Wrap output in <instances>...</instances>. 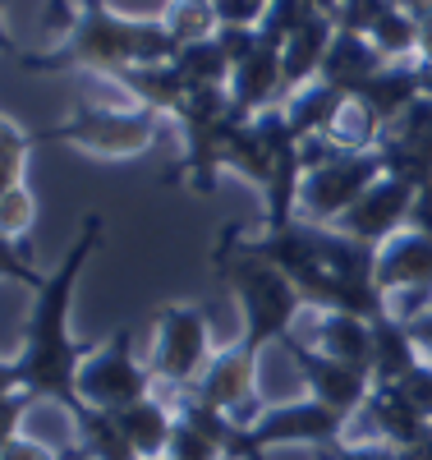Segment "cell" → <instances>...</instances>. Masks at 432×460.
I'll list each match as a JSON object with an SVG mask.
<instances>
[{"mask_svg":"<svg viewBox=\"0 0 432 460\" xmlns=\"http://www.w3.org/2000/svg\"><path fill=\"white\" fill-rule=\"evenodd\" d=\"M419 60H432V10L419 14Z\"/></svg>","mask_w":432,"mask_h":460,"instance_id":"d6a6232c","label":"cell"},{"mask_svg":"<svg viewBox=\"0 0 432 460\" xmlns=\"http://www.w3.org/2000/svg\"><path fill=\"white\" fill-rule=\"evenodd\" d=\"M313 10H322V14H336V0H308Z\"/></svg>","mask_w":432,"mask_h":460,"instance_id":"d590c367","label":"cell"},{"mask_svg":"<svg viewBox=\"0 0 432 460\" xmlns=\"http://www.w3.org/2000/svg\"><path fill=\"white\" fill-rule=\"evenodd\" d=\"M189 396L203 401V405H212V410H221V414H230L234 424H240V414H244L249 401L258 396V355L244 350L240 341L225 345V350L212 355L207 373L198 377V387H193Z\"/></svg>","mask_w":432,"mask_h":460,"instance_id":"7c38bea8","label":"cell"},{"mask_svg":"<svg viewBox=\"0 0 432 460\" xmlns=\"http://www.w3.org/2000/svg\"><path fill=\"white\" fill-rule=\"evenodd\" d=\"M423 359L428 355H423V345L414 341L405 318L386 314V318L373 323V387H391V382H401Z\"/></svg>","mask_w":432,"mask_h":460,"instance_id":"2e32d148","label":"cell"},{"mask_svg":"<svg viewBox=\"0 0 432 460\" xmlns=\"http://www.w3.org/2000/svg\"><path fill=\"white\" fill-rule=\"evenodd\" d=\"M0 460H60L47 442H37V438H28V433H19V438H5L0 442Z\"/></svg>","mask_w":432,"mask_h":460,"instance_id":"f1b7e54d","label":"cell"},{"mask_svg":"<svg viewBox=\"0 0 432 460\" xmlns=\"http://www.w3.org/2000/svg\"><path fill=\"white\" fill-rule=\"evenodd\" d=\"M368 42H373V47H377L386 60H405V56H419V19L391 5V10H386V14L373 23Z\"/></svg>","mask_w":432,"mask_h":460,"instance_id":"cb8c5ba5","label":"cell"},{"mask_svg":"<svg viewBox=\"0 0 432 460\" xmlns=\"http://www.w3.org/2000/svg\"><path fill=\"white\" fill-rule=\"evenodd\" d=\"M78 14H69V37L51 51H14L23 74H65V69H93L115 79L134 65H166L175 60V42L162 23H143L106 10L101 0H74Z\"/></svg>","mask_w":432,"mask_h":460,"instance_id":"7a4b0ae2","label":"cell"},{"mask_svg":"<svg viewBox=\"0 0 432 460\" xmlns=\"http://www.w3.org/2000/svg\"><path fill=\"white\" fill-rule=\"evenodd\" d=\"M32 221H37V199H32V189H28V184L0 189V235H5L10 249L32 230Z\"/></svg>","mask_w":432,"mask_h":460,"instance_id":"d4e9b609","label":"cell"},{"mask_svg":"<svg viewBox=\"0 0 432 460\" xmlns=\"http://www.w3.org/2000/svg\"><path fill=\"white\" fill-rule=\"evenodd\" d=\"M221 28H258L267 19V0H212Z\"/></svg>","mask_w":432,"mask_h":460,"instance_id":"4316f807","label":"cell"},{"mask_svg":"<svg viewBox=\"0 0 432 460\" xmlns=\"http://www.w3.org/2000/svg\"><path fill=\"white\" fill-rule=\"evenodd\" d=\"M101 235H106V217L88 212L84 226H78V240L60 258V267L37 286L28 332H23V350H14L5 364H0V392H28L37 401H56L69 419L84 410V396H78V368H84V359L97 350V345H78L69 336V304H74V286H78V277H84V267L93 262Z\"/></svg>","mask_w":432,"mask_h":460,"instance_id":"6da1fadb","label":"cell"},{"mask_svg":"<svg viewBox=\"0 0 432 460\" xmlns=\"http://www.w3.org/2000/svg\"><path fill=\"white\" fill-rule=\"evenodd\" d=\"M115 84L129 93L134 106H147V111H156V115H175V111L189 102V93H193V88L180 79L175 60H166V65H134V69H120V74H115Z\"/></svg>","mask_w":432,"mask_h":460,"instance_id":"d6986e66","label":"cell"},{"mask_svg":"<svg viewBox=\"0 0 432 460\" xmlns=\"http://www.w3.org/2000/svg\"><path fill=\"white\" fill-rule=\"evenodd\" d=\"M32 401L37 396H28V392H0V414H5V433H0V442L23 433V414L32 410Z\"/></svg>","mask_w":432,"mask_h":460,"instance_id":"83f0119b","label":"cell"},{"mask_svg":"<svg viewBox=\"0 0 432 460\" xmlns=\"http://www.w3.org/2000/svg\"><path fill=\"white\" fill-rule=\"evenodd\" d=\"M423 97V79H419V60L414 65H401V60H391L377 79H368L359 93H355V102L364 106V115L377 125V134H386V129H396L401 125V115L414 106Z\"/></svg>","mask_w":432,"mask_h":460,"instance_id":"4fadbf2b","label":"cell"},{"mask_svg":"<svg viewBox=\"0 0 432 460\" xmlns=\"http://www.w3.org/2000/svg\"><path fill=\"white\" fill-rule=\"evenodd\" d=\"M249 429V447L258 460H267L271 447H318V451H331L345 442V429H349V419L331 414L327 405L318 401H295V405H271L258 424H244Z\"/></svg>","mask_w":432,"mask_h":460,"instance_id":"ba28073f","label":"cell"},{"mask_svg":"<svg viewBox=\"0 0 432 460\" xmlns=\"http://www.w3.org/2000/svg\"><path fill=\"white\" fill-rule=\"evenodd\" d=\"M212 364V332L207 314L198 304H162L156 309V350H152V377L171 382V387L193 392L198 377Z\"/></svg>","mask_w":432,"mask_h":460,"instance_id":"8992f818","label":"cell"},{"mask_svg":"<svg viewBox=\"0 0 432 460\" xmlns=\"http://www.w3.org/2000/svg\"><path fill=\"white\" fill-rule=\"evenodd\" d=\"M162 28L171 32L175 51L180 47H193V42H207V37L221 32V19L212 10V0H166V14H162Z\"/></svg>","mask_w":432,"mask_h":460,"instance_id":"603a6c76","label":"cell"},{"mask_svg":"<svg viewBox=\"0 0 432 460\" xmlns=\"http://www.w3.org/2000/svg\"><path fill=\"white\" fill-rule=\"evenodd\" d=\"M166 460H171V456H166Z\"/></svg>","mask_w":432,"mask_h":460,"instance_id":"74e56055","label":"cell"},{"mask_svg":"<svg viewBox=\"0 0 432 460\" xmlns=\"http://www.w3.org/2000/svg\"><path fill=\"white\" fill-rule=\"evenodd\" d=\"M32 143H37V138L23 134V125L14 120V115H5V129H0V189L23 184L28 157H32Z\"/></svg>","mask_w":432,"mask_h":460,"instance_id":"484cf974","label":"cell"},{"mask_svg":"<svg viewBox=\"0 0 432 460\" xmlns=\"http://www.w3.org/2000/svg\"><path fill=\"white\" fill-rule=\"evenodd\" d=\"M110 414L120 419V433L129 438L138 460H166L171 438H175V410L166 401L143 396V401H134L125 410H110Z\"/></svg>","mask_w":432,"mask_h":460,"instance_id":"e0dca14e","label":"cell"},{"mask_svg":"<svg viewBox=\"0 0 432 460\" xmlns=\"http://www.w3.org/2000/svg\"><path fill=\"white\" fill-rule=\"evenodd\" d=\"M410 332H414V341L423 345V355L432 359V304H428L419 318H410Z\"/></svg>","mask_w":432,"mask_h":460,"instance_id":"1f68e13d","label":"cell"},{"mask_svg":"<svg viewBox=\"0 0 432 460\" xmlns=\"http://www.w3.org/2000/svg\"><path fill=\"white\" fill-rule=\"evenodd\" d=\"M216 277L230 286L234 304H240V318H244V332H240V345L253 355H262L267 345H281L290 336V323L295 314L304 309V295L299 286L281 272L277 262H267L240 226H225V235L216 244Z\"/></svg>","mask_w":432,"mask_h":460,"instance_id":"3957f363","label":"cell"},{"mask_svg":"<svg viewBox=\"0 0 432 460\" xmlns=\"http://www.w3.org/2000/svg\"><path fill=\"white\" fill-rule=\"evenodd\" d=\"M267 5H271V0H267Z\"/></svg>","mask_w":432,"mask_h":460,"instance_id":"8d00e7d4","label":"cell"},{"mask_svg":"<svg viewBox=\"0 0 432 460\" xmlns=\"http://www.w3.org/2000/svg\"><path fill=\"white\" fill-rule=\"evenodd\" d=\"M410 226H419L423 235H432V184L419 189V203H414V221Z\"/></svg>","mask_w":432,"mask_h":460,"instance_id":"4dcf8cb0","label":"cell"},{"mask_svg":"<svg viewBox=\"0 0 432 460\" xmlns=\"http://www.w3.org/2000/svg\"><path fill=\"white\" fill-rule=\"evenodd\" d=\"M386 65H391V60L368 42L364 32H340V28H336L331 51H327V60H322V74H318V79L355 97L368 79H377V74H382Z\"/></svg>","mask_w":432,"mask_h":460,"instance_id":"5bb4252c","label":"cell"},{"mask_svg":"<svg viewBox=\"0 0 432 460\" xmlns=\"http://www.w3.org/2000/svg\"><path fill=\"white\" fill-rule=\"evenodd\" d=\"M175 69H180V79H184L193 93H212V88H230L234 60H230V51L221 47V37H207V42L180 47V51H175Z\"/></svg>","mask_w":432,"mask_h":460,"instance_id":"44dd1931","label":"cell"},{"mask_svg":"<svg viewBox=\"0 0 432 460\" xmlns=\"http://www.w3.org/2000/svg\"><path fill=\"white\" fill-rule=\"evenodd\" d=\"M377 286H382L386 299L414 295L410 318H419L432 304V235H423L419 226H405L401 235H391L377 249Z\"/></svg>","mask_w":432,"mask_h":460,"instance_id":"8fae6325","label":"cell"},{"mask_svg":"<svg viewBox=\"0 0 432 460\" xmlns=\"http://www.w3.org/2000/svg\"><path fill=\"white\" fill-rule=\"evenodd\" d=\"M349 102H355L349 93H340V88H331V84H322V79H313V84L299 88L281 111H286L290 129L299 134V143H313V138H322V134H331V129L340 125V115H345Z\"/></svg>","mask_w":432,"mask_h":460,"instance_id":"ac0fdd59","label":"cell"},{"mask_svg":"<svg viewBox=\"0 0 432 460\" xmlns=\"http://www.w3.org/2000/svg\"><path fill=\"white\" fill-rule=\"evenodd\" d=\"M382 175H386V162L377 147L336 152V157L308 166L304 189H299V217L308 226H336Z\"/></svg>","mask_w":432,"mask_h":460,"instance_id":"5b68a950","label":"cell"},{"mask_svg":"<svg viewBox=\"0 0 432 460\" xmlns=\"http://www.w3.org/2000/svg\"><path fill=\"white\" fill-rule=\"evenodd\" d=\"M313 350L373 377V323L359 314H322L313 323Z\"/></svg>","mask_w":432,"mask_h":460,"instance_id":"9a60e30c","label":"cell"},{"mask_svg":"<svg viewBox=\"0 0 432 460\" xmlns=\"http://www.w3.org/2000/svg\"><path fill=\"white\" fill-rule=\"evenodd\" d=\"M327 460H396V447H386V442H340L331 451H322Z\"/></svg>","mask_w":432,"mask_h":460,"instance_id":"f546056e","label":"cell"},{"mask_svg":"<svg viewBox=\"0 0 432 460\" xmlns=\"http://www.w3.org/2000/svg\"><path fill=\"white\" fill-rule=\"evenodd\" d=\"M419 79H423V97H432V60H419Z\"/></svg>","mask_w":432,"mask_h":460,"instance_id":"e575fe53","label":"cell"},{"mask_svg":"<svg viewBox=\"0 0 432 460\" xmlns=\"http://www.w3.org/2000/svg\"><path fill=\"white\" fill-rule=\"evenodd\" d=\"M281 350L295 359V368H299V377H304L308 396L318 401V405H327V410L340 414V419L364 414V405H368V396H373V377H368V373L349 368V364H340V359H327L322 350L304 345L295 332L281 341Z\"/></svg>","mask_w":432,"mask_h":460,"instance_id":"9c48e42d","label":"cell"},{"mask_svg":"<svg viewBox=\"0 0 432 460\" xmlns=\"http://www.w3.org/2000/svg\"><path fill=\"white\" fill-rule=\"evenodd\" d=\"M391 5H396V10H405V14H414V19H419V14H428V10H432V0H391Z\"/></svg>","mask_w":432,"mask_h":460,"instance_id":"836d02e7","label":"cell"},{"mask_svg":"<svg viewBox=\"0 0 432 460\" xmlns=\"http://www.w3.org/2000/svg\"><path fill=\"white\" fill-rule=\"evenodd\" d=\"M78 396L93 410H125L152 396V368L134 359V327H120L78 368Z\"/></svg>","mask_w":432,"mask_h":460,"instance_id":"52a82bcc","label":"cell"},{"mask_svg":"<svg viewBox=\"0 0 432 460\" xmlns=\"http://www.w3.org/2000/svg\"><path fill=\"white\" fill-rule=\"evenodd\" d=\"M331 37H336V19H331V14H313V19L290 37V42H286V102L322 74V60H327V51H331ZM286 102H281V106H286Z\"/></svg>","mask_w":432,"mask_h":460,"instance_id":"ffe728a7","label":"cell"},{"mask_svg":"<svg viewBox=\"0 0 432 460\" xmlns=\"http://www.w3.org/2000/svg\"><path fill=\"white\" fill-rule=\"evenodd\" d=\"M162 115L147 106H101V102H78L60 125H51L42 138H60L88 157L101 162H129L156 143Z\"/></svg>","mask_w":432,"mask_h":460,"instance_id":"277c9868","label":"cell"},{"mask_svg":"<svg viewBox=\"0 0 432 460\" xmlns=\"http://www.w3.org/2000/svg\"><path fill=\"white\" fill-rule=\"evenodd\" d=\"M74 429H78V438H84L88 460H138L134 447H129V438L120 433V419H115L110 410L84 405V410L74 414Z\"/></svg>","mask_w":432,"mask_h":460,"instance_id":"7402d4cb","label":"cell"},{"mask_svg":"<svg viewBox=\"0 0 432 460\" xmlns=\"http://www.w3.org/2000/svg\"><path fill=\"white\" fill-rule=\"evenodd\" d=\"M414 203H419V189H414L410 180L382 175L331 230H340V235H349V240H364V244L382 249L391 235H401V230L414 221Z\"/></svg>","mask_w":432,"mask_h":460,"instance_id":"30bf717a","label":"cell"}]
</instances>
